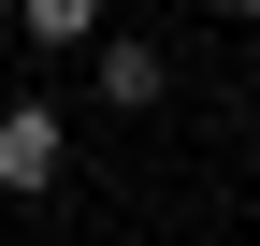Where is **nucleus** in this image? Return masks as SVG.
<instances>
[{
	"instance_id": "1",
	"label": "nucleus",
	"mask_w": 260,
	"mask_h": 246,
	"mask_svg": "<svg viewBox=\"0 0 260 246\" xmlns=\"http://www.w3.org/2000/svg\"><path fill=\"white\" fill-rule=\"evenodd\" d=\"M58 160H73V131H58V102H15V116H0V189H58Z\"/></svg>"
},
{
	"instance_id": "4",
	"label": "nucleus",
	"mask_w": 260,
	"mask_h": 246,
	"mask_svg": "<svg viewBox=\"0 0 260 246\" xmlns=\"http://www.w3.org/2000/svg\"><path fill=\"white\" fill-rule=\"evenodd\" d=\"M217 15H260V0H217Z\"/></svg>"
},
{
	"instance_id": "2",
	"label": "nucleus",
	"mask_w": 260,
	"mask_h": 246,
	"mask_svg": "<svg viewBox=\"0 0 260 246\" xmlns=\"http://www.w3.org/2000/svg\"><path fill=\"white\" fill-rule=\"evenodd\" d=\"M102 102H130V116L159 102V44H102Z\"/></svg>"
},
{
	"instance_id": "3",
	"label": "nucleus",
	"mask_w": 260,
	"mask_h": 246,
	"mask_svg": "<svg viewBox=\"0 0 260 246\" xmlns=\"http://www.w3.org/2000/svg\"><path fill=\"white\" fill-rule=\"evenodd\" d=\"M29 15V44H87V29H102V0H15Z\"/></svg>"
}]
</instances>
